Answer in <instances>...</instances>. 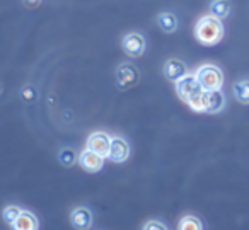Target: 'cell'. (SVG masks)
<instances>
[{
  "label": "cell",
  "mask_w": 249,
  "mask_h": 230,
  "mask_svg": "<svg viewBox=\"0 0 249 230\" xmlns=\"http://www.w3.org/2000/svg\"><path fill=\"white\" fill-rule=\"evenodd\" d=\"M142 230H169L166 227V223L160 222V220H149V222L143 223Z\"/></svg>",
  "instance_id": "cell-21"
},
{
  "label": "cell",
  "mask_w": 249,
  "mask_h": 230,
  "mask_svg": "<svg viewBox=\"0 0 249 230\" xmlns=\"http://www.w3.org/2000/svg\"><path fill=\"white\" fill-rule=\"evenodd\" d=\"M22 208L18 205H7L4 210H2V218H4V222L7 223V225L12 227V223L16 222V220L19 218V215H21Z\"/></svg>",
  "instance_id": "cell-19"
},
{
  "label": "cell",
  "mask_w": 249,
  "mask_h": 230,
  "mask_svg": "<svg viewBox=\"0 0 249 230\" xmlns=\"http://www.w3.org/2000/svg\"><path fill=\"white\" fill-rule=\"evenodd\" d=\"M195 77L203 90H220L224 87V72L212 63H205V65L198 67Z\"/></svg>",
  "instance_id": "cell-2"
},
{
  "label": "cell",
  "mask_w": 249,
  "mask_h": 230,
  "mask_svg": "<svg viewBox=\"0 0 249 230\" xmlns=\"http://www.w3.org/2000/svg\"><path fill=\"white\" fill-rule=\"evenodd\" d=\"M26 4V7H29V9H36L38 5H41V2L43 0H22Z\"/></svg>",
  "instance_id": "cell-22"
},
{
  "label": "cell",
  "mask_w": 249,
  "mask_h": 230,
  "mask_svg": "<svg viewBox=\"0 0 249 230\" xmlns=\"http://www.w3.org/2000/svg\"><path fill=\"white\" fill-rule=\"evenodd\" d=\"M130 143L126 138L123 137H113L111 138V147H109V152H107V159L114 164H123V162L128 160L130 157Z\"/></svg>",
  "instance_id": "cell-4"
},
{
  "label": "cell",
  "mask_w": 249,
  "mask_h": 230,
  "mask_svg": "<svg viewBox=\"0 0 249 230\" xmlns=\"http://www.w3.org/2000/svg\"><path fill=\"white\" fill-rule=\"evenodd\" d=\"M234 90V97L237 99L239 104H244V106H249V79H242L237 80L232 87Z\"/></svg>",
  "instance_id": "cell-15"
},
{
  "label": "cell",
  "mask_w": 249,
  "mask_h": 230,
  "mask_svg": "<svg viewBox=\"0 0 249 230\" xmlns=\"http://www.w3.org/2000/svg\"><path fill=\"white\" fill-rule=\"evenodd\" d=\"M58 160L63 167H72L75 162H79V155L75 154L73 148L67 147V148H62V150L58 152Z\"/></svg>",
  "instance_id": "cell-18"
},
{
  "label": "cell",
  "mask_w": 249,
  "mask_h": 230,
  "mask_svg": "<svg viewBox=\"0 0 249 230\" xmlns=\"http://www.w3.org/2000/svg\"><path fill=\"white\" fill-rule=\"evenodd\" d=\"M164 75H166V79L171 80V82H178V80L183 79L184 75H188L186 63L178 58L167 60L166 65H164Z\"/></svg>",
  "instance_id": "cell-10"
},
{
  "label": "cell",
  "mask_w": 249,
  "mask_h": 230,
  "mask_svg": "<svg viewBox=\"0 0 249 230\" xmlns=\"http://www.w3.org/2000/svg\"><path fill=\"white\" fill-rule=\"evenodd\" d=\"M174 87H176V94L179 96V99L184 101V103H186V101L190 99L195 92H198V90L201 89L200 84H198V80H196V77H195V73H188V75H184L183 79H179L178 82H174Z\"/></svg>",
  "instance_id": "cell-8"
},
{
  "label": "cell",
  "mask_w": 249,
  "mask_h": 230,
  "mask_svg": "<svg viewBox=\"0 0 249 230\" xmlns=\"http://www.w3.org/2000/svg\"><path fill=\"white\" fill-rule=\"evenodd\" d=\"M12 230H39V220L29 210H22L19 218L12 223Z\"/></svg>",
  "instance_id": "cell-12"
},
{
  "label": "cell",
  "mask_w": 249,
  "mask_h": 230,
  "mask_svg": "<svg viewBox=\"0 0 249 230\" xmlns=\"http://www.w3.org/2000/svg\"><path fill=\"white\" fill-rule=\"evenodd\" d=\"M157 22H159V28L162 29L164 33H174L178 29V26H179L178 18L173 12H162V14H159Z\"/></svg>",
  "instance_id": "cell-16"
},
{
  "label": "cell",
  "mask_w": 249,
  "mask_h": 230,
  "mask_svg": "<svg viewBox=\"0 0 249 230\" xmlns=\"http://www.w3.org/2000/svg\"><path fill=\"white\" fill-rule=\"evenodd\" d=\"M178 230H203V223L198 216L184 215L181 216L179 223H178Z\"/></svg>",
  "instance_id": "cell-17"
},
{
  "label": "cell",
  "mask_w": 249,
  "mask_h": 230,
  "mask_svg": "<svg viewBox=\"0 0 249 230\" xmlns=\"http://www.w3.org/2000/svg\"><path fill=\"white\" fill-rule=\"evenodd\" d=\"M231 11H232L231 0H212L210 14L213 16V18L224 21V19H227L229 16H231Z\"/></svg>",
  "instance_id": "cell-13"
},
{
  "label": "cell",
  "mask_w": 249,
  "mask_h": 230,
  "mask_svg": "<svg viewBox=\"0 0 249 230\" xmlns=\"http://www.w3.org/2000/svg\"><path fill=\"white\" fill-rule=\"evenodd\" d=\"M186 104L195 113H205V109H207V90L200 89L198 92H195L193 96L186 101Z\"/></svg>",
  "instance_id": "cell-14"
},
{
  "label": "cell",
  "mask_w": 249,
  "mask_h": 230,
  "mask_svg": "<svg viewBox=\"0 0 249 230\" xmlns=\"http://www.w3.org/2000/svg\"><path fill=\"white\" fill-rule=\"evenodd\" d=\"M140 82V70L133 63H121L116 69V86L121 90H128Z\"/></svg>",
  "instance_id": "cell-3"
},
{
  "label": "cell",
  "mask_w": 249,
  "mask_h": 230,
  "mask_svg": "<svg viewBox=\"0 0 249 230\" xmlns=\"http://www.w3.org/2000/svg\"><path fill=\"white\" fill-rule=\"evenodd\" d=\"M225 29L220 19L213 18L212 14L203 16L198 19L195 26V36L203 46H215L224 39Z\"/></svg>",
  "instance_id": "cell-1"
},
{
  "label": "cell",
  "mask_w": 249,
  "mask_h": 230,
  "mask_svg": "<svg viewBox=\"0 0 249 230\" xmlns=\"http://www.w3.org/2000/svg\"><path fill=\"white\" fill-rule=\"evenodd\" d=\"M111 138L106 131H94V133L89 135L86 142V148L96 152V154L103 155V157H107V152H109L111 147Z\"/></svg>",
  "instance_id": "cell-7"
},
{
  "label": "cell",
  "mask_w": 249,
  "mask_h": 230,
  "mask_svg": "<svg viewBox=\"0 0 249 230\" xmlns=\"http://www.w3.org/2000/svg\"><path fill=\"white\" fill-rule=\"evenodd\" d=\"M70 223L75 230H89L94 225V213L89 206H75L70 212Z\"/></svg>",
  "instance_id": "cell-6"
},
{
  "label": "cell",
  "mask_w": 249,
  "mask_h": 230,
  "mask_svg": "<svg viewBox=\"0 0 249 230\" xmlns=\"http://www.w3.org/2000/svg\"><path fill=\"white\" fill-rule=\"evenodd\" d=\"M104 159L103 155L96 154V152L86 148L84 152H80L79 155V164L82 169H86L87 172H99L104 165Z\"/></svg>",
  "instance_id": "cell-9"
},
{
  "label": "cell",
  "mask_w": 249,
  "mask_h": 230,
  "mask_svg": "<svg viewBox=\"0 0 249 230\" xmlns=\"http://www.w3.org/2000/svg\"><path fill=\"white\" fill-rule=\"evenodd\" d=\"M21 99L24 101V103H36L38 101V90H36L35 86H31V84H28V86H24L21 89Z\"/></svg>",
  "instance_id": "cell-20"
},
{
  "label": "cell",
  "mask_w": 249,
  "mask_h": 230,
  "mask_svg": "<svg viewBox=\"0 0 249 230\" xmlns=\"http://www.w3.org/2000/svg\"><path fill=\"white\" fill-rule=\"evenodd\" d=\"M124 53L132 58H139L145 53V38H143L140 33H128V35L123 36V41H121Z\"/></svg>",
  "instance_id": "cell-5"
},
{
  "label": "cell",
  "mask_w": 249,
  "mask_h": 230,
  "mask_svg": "<svg viewBox=\"0 0 249 230\" xmlns=\"http://www.w3.org/2000/svg\"><path fill=\"white\" fill-rule=\"evenodd\" d=\"M225 104H227V99H225V94L220 90H207V109L205 113L208 114H218L225 109Z\"/></svg>",
  "instance_id": "cell-11"
}]
</instances>
